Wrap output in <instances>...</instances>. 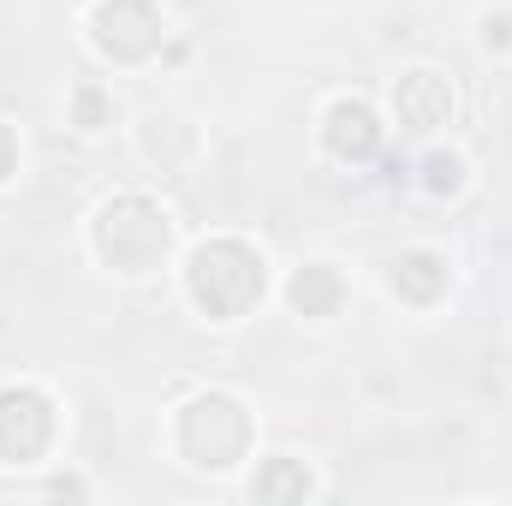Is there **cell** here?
<instances>
[{
  "label": "cell",
  "instance_id": "1",
  "mask_svg": "<svg viewBox=\"0 0 512 506\" xmlns=\"http://www.w3.org/2000/svg\"><path fill=\"white\" fill-rule=\"evenodd\" d=\"M262 286H268V262L245 239H209L185 262V292H191V304L209 322L251 316L256 304H262Z\"/></svg>",
  "mask_w": 512,
  "mask_h": 506
},
{
  "label": "cell",
  "instance_id": "2",
  "mask_svg": "<svg viewBox=\"0 0 512 506\" xmlns=\"http://www.w3.org/2000/svg\"><path fill=\"white\" fill-rule=\"evenodd\" d=\"M90 245H96V256H102L114 274H149V268H161L167 251H173V221H167V209H161L155 197L120 191V197H108V203L96 209Z\"/></svg>",
  "mask_w": 512,
  "mask_h": 506
},
{
  "label": "cell",
  "instance_id": "3",
  "mask_svg": "<svg viewBox=\"0 0 512 506\" xmlns=\"http://www.w3.org/2000/svg\"><path fill=\"white\" fill-rule=\"evenodd\" d=\"M173 435L197 471H227L251 453V411L233 393H197V399H185Z\"/></svg>",
  "mask_w": 512,
  "mask_h": 506
},
{
  "label": "cell",
  "instance_id": "4",
  "mask_svg": "<svg viewBox=\"0 0 512 506\" xmlns=\"http://www.w3.org/2000/svg\"><path fill=\"white\" fill-rule=\"evenodd\" d=\"M161 36H167V24H161V6L155 0H102L90 12V42L108 60H120V66L149 60L161 48Z\"/></svg>",
  "mask_w": 512,
  "mask_h": 506
},
{
  "label": "cell",
  "instance_id": "5",
  "mask_svg": "<svg viewBox=\"0 0 512 506\" xmlns=\"http://www.w3.org/2000/svg\"><path fill=\"white\" fill-rule=\"evenodd\" d=\"M54 441V399L30 381L0 387V465H36Z\"/></svg>",
  "mask_w": 512,
  "mask_h": 506
},
{
  "label": "cell",
  "instance_id": "6",
  "mask_svg": "<svg viewBox=\"0 0 512 506\" xmlns=\"http://www.w3.org/2000/svg\"><path fill=\"white\" fill-rule=\"evenodd\" d=\"M322 143H328V155L346 161V167L376 161V149H382V120H376V108L358 102V96H340V102L328 108V120H322Z\"/></svg>",
  "mask_w": 512,
  "mask_h": 506
},
{
  "label": "cell",
  "instance_id": "7",
  "mask_svg": "<svg viewBox=\"0 0 512 506\" xmlns=\"http://www.w3.org/2000/svg\"><path fill=\"white\" fill-rule=\"evenodd\" d=\"M393 114H399L405 131L447 126V120H453V84H447L441 72H429V66H411V72H399V84H393Z\"/></svg>",
  "mask_w": 512,
  "mask_h": 506
},
{
  "label": "cell",
  "instance_id": "8",
  "mask_svg": "<svg viewBox=\"0 0 512 506\" xmlns=\"http://www.w3.org/2000/svg\"><path fill=\"white\" fill-rule=\"evenodd\" d=\"M286 298H292V310H298V316L328 322V316H340V304H346V274H340L334 262H304V268L292 274Z\"/></svg>",
  "mask_w": 512,
  "mask_h": 506
},
{
  "label": "cell",
  "instance_id": "9",
  "mask_svg": "<svg viewBox=\"0 0 512 506\" xmlns=\"http://www.w3.org/2000/svg\"><path fill=\"white\" fill-rule=\"evenodd\" d=\"M387 286H393V298H405V304H435V298L447 292V256H435V251L393 256Z\"/></svg>",
  "mask_w": 512,
  "mask_h": 506
},
{
  "label": "cell",
  "instance_id": "10",
  "mask_svg": "<svg viewBox=\"0 0 512 506\" xmlns=\"http://www.w3.org/2000/svg\"><path fill=\"white\" fill-rule=\"evenodd\" d=\"M316 483H310V471H304V459H268L262 471L251 477V495L256 501H268V506H280V501H304Z\"/></svg>",
  "mask_w": 512,
  "mask_h": 506
},
{
  "label": "cell",
  "instance_id": "11",
  "mask_svg": "<svg viewBox=\"0 0 512 506\" xmlns=\"http://www.w3.org/2000/svg\"><path fill=\"white\" fill-rule=\"evenodd\" d=\"M465 185V161L453 155V149H435L429 161H423V191H435V197H453Z\"/></svg>",
  "mask_w": 512,
  "mask_h": 506
},
{
  "label": "cell",
  "instance_id": "12",
  "mask_svg": "<svg viewBox=\"0 0 512 506\" xmlns=\"http://www.w3.org/2000/svg\"><path fill=\"white\" fill-rule=\"evenodd\" d=\"M78 126L84 131L108 126V102H102V90H78Z\"/></svg>",
  "mask_w": 512,
  "mask_h": 506
},
{
  "label": "cell",
  "instance_id": "13",
  "mask_svg": "<svg viewBox=\"0 0 512 506\" xmlns=\"http://www.w3.org/2000/svg\"><path fill=\"white\" fill-rule=\"evenodd\" d=\"M12 167H18V137H12V126L0 120V185L12 179Z\"/></svg>",
  "mask_w": 512,
  "mask_h": 506
},
{
  "label": "cell",
  "instance_id": "14",
  "mask_svg": "<svg viewBox=\"0 0 512 506\" xmlns=\"http://www.w3.org/2000/svg\"><path fill=\"white\" fill-rule=\"evenodd\" d=\"M483 36H489V48H507V42H512V18H489V30H483Z\"/></svg>",
  "mask_w": 512,
  "mask_h": 506
}]
</instances>
